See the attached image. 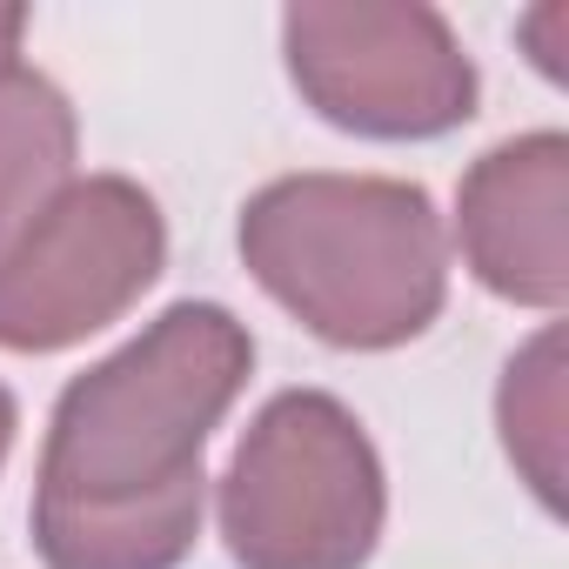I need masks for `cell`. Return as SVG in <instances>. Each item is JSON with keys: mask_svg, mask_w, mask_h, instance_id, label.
<instances>
[{"mask_svg": "<svg viewBox=\"0 0 569 569\" xmlns=\"http://www.w3.org/2000/svg\"><path fill=\"white\" fill-rule=\"evenodd\" d=\"M214 522L234 569H369L389 476L362 416L329 389H281L241 429Z\"/></svg>", "mask_w": 569, "mask_h": 569, "instance_id": "obj_3", "label": "cell"}, {"mask_svg": "<svg viewBox=\"0 0 569 569\" xmlns=\"http://www.w3.org/2000/svg\"><path fill=\"white\" fill-rule=\"evenodd\" d=\"M562 416H569L562 409V322H542L502 369L496 429H502L516 476L549 516H562Z\"/></svg>", "mask_w": 569, "mask_h": 569, "instance_id": "obj_8", "label": "cell"}, {"mask_svg": "<svg viewBox=\"0 0 569 569\" xmlns=\"http://www.w3.org/2000/svg\"><path fill=\"white\" fill-rule=\"evenodd\" d=\"M456 248L476 289L556 316L569 302V134L529 128L469 161L456 188Z\"/></svg>", "mask_w": 569, "mask_h": 569, "instance_id": "obj_6", "label": "cell"}, {"mask_svg": "<svg viewBox=\"0 0 569 569\" xmlns=\"http://www.w3.org/2000/svg\"><path fill=\"white\" fill-rule=\"evenodd\" d=\"M168 268L161 201L128 174L74 181L0 261V349L61 356L114 329Z\"/></svg>", "mask_w": 569, "mask_h": 569, "instance_id": "obj_5", "label": "cell"}, {"mask_svg": "<svg viewBox=\"0 0 569 569\" xmlns=\"http://www.w3.org/2000/svg\"><path fill=\"white\" fill-rule=\"evenodd\" d=\"M562 28H569V8H562V0H549V8H536V14H529V21L516 28V34H522V41L536 48L529 61H536V68H542L549 81H562V74H569V68H562V48H556V34H562Z\"/></svg>", "mask_w": 569, "mask_h": 569, "instance_id": "obj_9", "label": "cell"}, {"mask_svg": "<svg viewBox=\"0 0 569 569\" xmlns=\"http://www.w3.org/2000/svg\"><path fill=\"white\" fill-rule=\"evenodd\" d=\"M74 161H81L74 101L61 94V81L8 54L0 61V261L81 181Z\"/></svg>", "mask_w": 569, "mask_h": 569, "instance_id": "obj_7", "label": "cell"}, {"mask_svg": "<svg viewBox=\"0 0 569 569\" xmlns=\"http://www.w3.org/2000/svg\"><path fill=\"white\" fill-rule=\"evenodd\" d=\"M281 61L316 121L356 141H442L476 121L482 74L429 0H302Z\"/></svg>", "mask_w": 569, "mask_h": 569, "instance_id": "obj_4", "label": "cell"}, {"mask_svg": "<svg viewBox=\"0 0 569 569\" xmlns=\"http://www.w3.org/2000/svg\"><path fill=\"white\" fill-rule=\"evenodd\" d=\"M14 429H21V402H14L8 382H0V469H8V456H14Z\"/></svg>", "mask_w": 569, "mask_h": 569, "instance_id": "obj_10", "label": "cell"}, {"mask_svg": "<svg viewBox=\"0 0 569 569\" xmlns=\"http://www.w3.org/2000/svg\"><path fill=\"white\" fill-rule=\"evenodd\" d=\"M234 248L274 309L349 356L422 342L449 302V228L396 174H281L241 201Z\"/></svg>", "mask_w": 569, "mask_h": 569, "instance_id": "obj_2", "label": "cell"}, {"mask_svg": "<svg viewBox=\"0 0 569 569\" xmlns=\"http://www.w3.org/2000/svg\"><path fill=\"white\" fill-rule=\"evenodd\" d=\"M21 34H28V8H0V61L21 54Z\"/></svg>", "mask_w": 569, "mask_h": 569, "instance_id": "obj_11", "label": "cell"}, {"mask_svg": "<svg viewBox=\"0 0 569 569\" xmlns=\"http://www.w3.org/2000/svg\"><path fill=\"white\" fill-rule=\"evenodd\" d=\"M254 376V336L221 302H174L81 369L34 469L41 569H181L208 516V436Z\"/></svg>", "mask_w": 569, "mask_h": 569, "instance_id": "obj_1", "label": "cell"}]
</instances>
